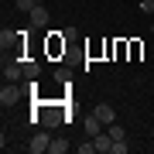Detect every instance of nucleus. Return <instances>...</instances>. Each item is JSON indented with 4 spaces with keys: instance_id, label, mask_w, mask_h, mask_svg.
Returning <instances> with one entry per match:
<instances>
[{
    "instance_id": "1",
    "label": "nucleus",
    "mask_w": 154,
    "mask_h": 154,
    "mask_svg": "<svg viewBox=\"0 0 154 154\" xmlns=\"http://www.w3.org/2000/svg\"><path fill=\"white\" fill-rule=\"evenodd\" d=\"M48 147H51V137H48V127H45V130H38V134H34V137H31L28 151H31V154H45Z\"/></svg>"
},
{
    "instance_id": "2",
    "label": "nucleus",
    "mask_w": 154,
    "mask_h": 154,
    "mask_svg": "<svg viewBox=\"0 0 154 154\" xmlns=\"http://www.w3.org/2000/svg\"><path fill=\"white\" fill-rule=\"evenodd\" d=\"M17 99H21V89H17L14 82H4V89H0V106L7 110V106H14Z\"/></svg>"
},
{
    "instance_id": "3",
    "label": "nucleus",
    "mask_w": 154,
    "mask_h": 154,
    "mask_svg": "<svg viewBox=\"0 0 154 154\" xmlns=\"http://www.w3.org/2000/svg\"><path fill=\"white\" fill-rule=\"evenodd\" d=\"M24 79V62H4V82H17Z\"/></svg>"
},
{
    "instance_id": "4",
    "label": "nucleus",
    "mask_w": 154,
    "mask_h": 154,
    "mask_svg": "<svg viewBox=\"0 0 154 154\" xmlns=\"http://www.w3.org/2000/svg\"><path fill=\"white\" fill-rule=\"evenodd\" d=\"M28 17H31V24H34V28H45V24L51 21V14H48V7H45V4H34V11H31Z\"/></svg>"
},
{
    "instance_id": "5",
    "label": "nucleus",
    "mask_w": 154,
    "mask_h": 154,
    "mask_svg": "<svg viewBox=\"0 0 154 154\" xmlns=\"http://www.w3.org/2000/svg\"><path fill=\"white\" fill-rule=\"evenodd\" d=\"M93 113L99 116V120H103V127H110V123H116V110H113L110 103H99V106H96Z\"/></svg>"
},
{
    "instance_id": "6",
    "label": "nucleus",
    "mask_w": 154,
    "mask_h": 154,
    "mask_svg": "<svg viewBox=\"0 0 154 154\" xmlns=\"http://www.w3.org/2000/svg\"><path fill=\"white\" fill-rule=\"evenodd\" d=\"M103 130H106V127H103V120H99L96 113H89V116H86V134H89V140H93L96 134H103Z\"/></svg>"
},
{
    "instance_id": "7",
    "label": "nucleus",
    "mask_w": 154,
    "mask_h": 154,
    "mask_svg": "<svg viewBox=\"0 0 154 154\" xmlns=\"http://www.w3.org/2000/svg\"><path fill=\"white\" fill-rule=\"evenodd\" d=\"M93 144H96V151H103V154H110V151H113V137H110V130H103V134H96V137H93Z\"/></svg>"
},
{
    "instance_id": "8",
    "label": "nucleus",
    "mask_w": 154,
    "mask_h": 154,
    "mask_svg": "<svg viewBox=\"0 0 154 154\" xmlns=\"http://www.w3.org/2000/svg\"><path fill=\"white\" fill-rule=\"evenodd\" d=\"M62 120H65V116H62L58 110H48V113H45V116H41V123H45V127H48V130H55V127H58Z\"/></svg>"
},
{
    "instance_id": "9",
    "label": "nucleus",
    "mask_w": 154,
    "mask_h": 154,
    "mask_svg": "<svg viewBox=\"0 0 154 154\" xmlns=\"http://www.w3.org/2000/svg\"><path fill=\"white\" fill-rule=\"evenodd\" d=\"M38 75H41V62H24V79H28V82H34Z\"/></svg>"
},
{
    "instance_id": "10",
    "label": "nucleus",
    "mask_w": 154,
    "mask_h": 154,
    "mask_svg": "<svg viewBox=\"0 0 154 154\" xmlns=\"http://www.w3.org/2000/svg\"><path fill=\"white\" fill-rule=\"evenodd\" d=\"M65 151H69V140H65V137H51L48 154H65Z\"/></svg>"
},
{
    "instance_id": "11",
    "label": "nucleus",
    "mask_w": 154,
    "mask_h": 154,
    "mask_svg": "<svg viewBox=\"0 0 154 154\" xmlns=\"http://www.w3.org/2000/svg\"><path fill=\"white\" fill-rule=\"evenodd\" d=\"M14 41H17V31H0V48H4V51L11 48Z\"/></svg>"
},
{
    "instance_id": "12",
    "label": "nucleus",
    "mask_w": 154,
    "mask_h": 154,
    "mask_svg": "<svg viewBox=\"0 0 154 154\" xmlns=\"http://www.w3.org/2000/svg\"><path fill=\"white\" fill-rule=\"evenodd\" d=\"M106 130H110V137H113V140H123V137H127V130H123L120 123H110Z\"/></svg>"
},
{
    "instance_id": "13",
    "label": "nucleus",
    "mask_w": 154,
    "mask_h": 154,
    "mask_svg": "<svg viewBox=\"0 0 154 154\" xmlns=\"http://www.w3.org/2000/svg\"><path fill=\"white\" fill-rule=\"evenodd\" d=\"M127 151H130V147H127V137H123V140H113V151L110 154H127Z\"/></svg>"
},
{
    "instance_id": "14",
    "label": "nucleus",
    "mask_w": 154,
    "mask_h": 154,
    "mask_svg": "<svg viewBox=\"0 0 154 154\" xmlns=\"http://www.w3.org/2000/svg\"><path fill=\"white\" fill-rule=\"evenodd\" d=\"M34 4H38V0H17V11H24V14H31V11H34Z\"/></svg>"
},
{
    "instance_id": "15",
    "label": "nucleus",
    "mask_w": 154,
    "mask_h": 154,
    "mask_svg": "<svg viewBox=\"0 0 154 154\" xmlns=\"http://www.w3.org/2000/svg\"><path fill=\"white\" fill-rule=\"evenodd\" d=\"M140 11H144V14H151V17H154V0H140Z\"/></svg>"
},
{
    "instance_id": "16",
    "label": "nucleus",
    "mask_w": 154,
    "mask_h": 154,
    "mask_svg": "<svg viewBox=\"0 0 154 154\" xmlns=\"http://www.w3.org/2000/svg\"><path fill=\"white\" fill-rule=\"evenodd\" d=\"M79 154H96V144H79Z\"/></svg>"
}]
</instances>
